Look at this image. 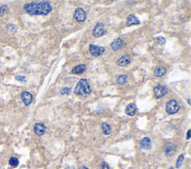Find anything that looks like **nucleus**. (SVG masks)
Returning a JSON list of instances; mask_svg holds the SVG:
<instances>
[{"mask_svg":"<svg viewBox=\"0 0 191 169\" xmlns=\"http://www.w3.org/2000/svg\"><path fill=\"white\" fill-rule=\"evenodd\" d=\"M127 79H128V77H127L126 75H121L118 76V77L117 78V81H116V83H117V85H123V84L127 82Z\"/></svg>","mask_w":191,"mask_h":169,"instance_id":"18","label":"nucleus"},{"mask_svg":"<svg viewBox=\"0 0 191 169\" xmlns=\"http://www.w3.org/2000/svg\"><path fill=\"white\" fill-rule=\"evenodd\" d=\"M157 40H158V44L160 45H165L166 39L164 38V37H162V36H159V37H157Z\"/></svg>","mask_w":191,"mask_h":169,"instance_id":"23","label":"nucleus"},{"mask_svg":"<svg viewBox=\"0 0 191 169\" xmlns=\"http://www.w3.org/2000/svg\"><path fill=\"white\" fill-rule=\"evenodd\" d=\"M52 10L49 1H41V2H32L25 4L23 6V11L31 16L34 15H47Z\"/></svg>","mask_w":191,"mask_h":169,"instance_id":"1","label":"nucleus"},{"mask_svg":"<svg viewBox=\"0 0 191 169\" xmlns=\"http://www.w3.org/2000/svg\"><path fill=\"white\" fill-rule=\"evenodd\" d=\"M187 102H188V104H190V98H188V99H187Z\"/></svg>","mask_w":191,"mask_h":169,"instance_id":"30","label":"nucleus"},{"mask_svg":"<svg viewBox=\"0 0 191 169\" xmlns=\"http://www.w3.org/2000/svg\"><path fill=\"white\" fill-rule=\"evenodd\" d=\"M74 19H76L77 22L79 23H82V22L85 21V19H87V13H86L85 11L81 8H78L75 10L74 12Z\"/></svg>","mask_w":191,"mask_h":169,"instance_id":"7","label":"nucleus"},{"mask_svg":"<svg viewBox=\"0 0 191 169\" xmlns=\"http://www.w3.org/2000/svg\"><path fill=\"white\" fill-rule=\"evenodd\" d=\"M180 107L175 99H171L166 104V111L169 115H173L178 113Z\"/></svg>","mask_w":191,"mask_h":169,"instance_id":"3","label":"nucleus"},{"mask_svg":"<svg viewBox=\"0 0 191 169\" xmlns=\"http://www.w3.org/2000/svg\"><path fill=\"white\" fill-rule=\"evenodd\" d=\"M86 69V65L85 64H80L78 66H75L73 69H72V73L74 75H79L84 72Z\"/></svg>","mask_w":191,"mask_h":169,"instance_id":"16","label":"nucleus"},{"mask_svg":"<svg viewBox=\"0 0 191 169\" xmlns=\"http://www.w3.org/2000/svg\"><path fill=\"white\" fill-rule=\"evenodd\" d=\"M46 131V127L42 123H37L34 125V131L36 135L37 136H42L45 133Z\"/></svg>","mask_w":191,"mask_h":169,"instance_id":"12","label":"nucleus"},{"mask_svg":"<svg viewBox=\"0 0 191 169\" xmlns=\"http://www.w3.org/2000/svg\"><path fill=\"white\" fill-rule=\"evenodd\" d=\"M102 130L105 135H108V134L110 133V131H111L110 126L106 122H103L102 124Z\"/></svg>","mask_w":191,"mask_h":169,"instance_id":"19","label":"nucleus"},{"mask_svg":"<svg viewBox=\"0 0 191 169\" xmlns=\"http://www.w3.org/2000/svg\"><path fill=\"white\" fill-rule=\"evenodd\" d=\"M190 130H189L187 133V139H190Z\"/></svg>","mask_w":191,"mask_h":169,"instance_id":"27","label":"nucleus"},{"mask_svg":"<svg viewBox=\"0 0 191 169\" xmlns=\"http://www.w3.org/2000/svg\"><path fill=\"white\" fill-rule=\"evenodd\" d=\"M15 79L18 81H21V82H25L26 81V77L23 75H16L15 77Z\"/></svg>","mask_w":191,"mask_h":169,"instance_id":"24","label":"nucleus"},{"mask_svg":"<svg viewBox=\"0 0 191 169\" xmlns=\"http://www.w3.org/2000/svg\"><path fill=\"white\" fill-rule=\"evenodd\" d=\"M140 23L139 19L137 16H135V15L131 14L127 17L126 22H125V25L126 26L129 27L131 26H135V25H139Z\"/></svg>","mask_w":191,"mask_h":169,"instance_id":"13","label":"nucleus"},{"mask_svg":"<svg viewBox=\"0 0 191 169\" xmlns=\"http://www.w3.org/2000/svg\"><path fill=\"white\" fill-rule=\"evenodd\" d=\"M22 101L23 102V103L25 104V105L26 106H29L31 104L33 100V96L30 92H27V91H25L22 93L21 95Z\"/></svg>","mask_w":191,"mask_h":169,"instance_id":"11","label":"nucleus"},{"mask_svg":"<svg viewBox=\"0 0 191 169\" xmlns=\"http://www.w3.org/2000/svg\"><path fill=\"white\" fill-rule=\"evenodd\" d=\"M101 169H110L109 165H108V163H106L105 162L101 163Z\"/></svg>","mask_w":191,"mask_h":169,"instance_id":"26","label":"nucleus"},{"mask_svg":"<svg viewBox=\"0 0 191 169\" xmlns=\"http://www.w3.org/2000/svg\"><path fill=\"white\" fill-rule=\"evenodd\" d=\"M92 92L91 85L86 78L80 79L74 89V93L79 96H86Z\"/></svg>","mask_w":191,"mask_h":169,"instance_id":"2","label":"nucleus"},{"mask_svg":"<svg viewBox=\"0 0 191 169\" xmlns=\"http://www.w3.org/2000/svg\"><path fill=\"white\" fill-rule=\"evenodd\" d=\"M66 169H76V168H75L74 166H69V167L66 168Z\"/></svg>","mask_w":191,"mask_h":169,"instance_id":"28","label":"nucleus"},{"mask_svg":"<svg viewBox=\"0 0 191 169\" xmlns=\"http://www.w3.org/2000/svg\"><path fill=\"white\" fill-rule=\"evenodd\" d=\"M8 163H9V165L11 166H12V167H16L19 165V160H18L17 158L12 156V157L10 158Z\"/></svg>","mask_w":191,"mask_h":169,"instance_id":"20","label":"nucleus"},{"mask_svg":"<svg viewBox=\"0 0 191 169\" xmlns=\"http://www.w3.org/2000/svg\"><path fill=\"white\" fill-rule=\"evenodd\" d=\"M164 151H165L166 156L170 157V156H172L175 153L176 148H175V145L172 143V142H167L165 145Z\"/></svg>","mask_w":191,"mask_h":169,"instance_id":"8","label":"nucleus"},{"mask_svg":"<svg viewBox=\"0 0 191 169\" xmlns=\"http://www.w3.org/2000/svg\"><path fill=\"white\" fill-rule=\"evenodd\" d=\"M152 147V141L149 137H145L141 140L140 148L144 150H149Z\"/></svg>","mask_w":191,"mask_h":169,"instance_id":"14","label":"nucleus"},{"mask_svg":"<svg viewBox=\"0 0 191 169\" xmlns=\"http://www.w3.org/2000/svg\"><path fill=\"white\" fill-rule=\"evenodd\" d=\"M60 92L61 95H65V94L68 95L71 92V88H70V87H63V88H61Z\"/></svg>","mask_w":191,"mask_h":169,"instance_id":"22","label":"nucleus"},{"mask_svg":"<svg viewBox=\"0 0 191 169\" xmlns=\"http://www.w3.org/2000/svg\"><path fill=\"white\" fill-rule=\"evenodd\" d=\"M184 159H185V156H184L183 154L180 155V156H178V160H177V161H176V168H181V165H182V163H183Z\"/></svg>","mask_w":191,"mask_h":169,"instance_id":"21","label":"nucleus"},{"mask_svg":"<svg viewBox=\"0 0 191 169\" xmlns=\"http://www.w3.org/2000/svg\"><path fill=\"white\" fill-rule=\"evenodd\" d=\"M131 61V58L129 55H124L118 60L117 65L120 67H125L128 66Z\"/></svg>","mask_w":191,"mask_h":169,"instance_id":"9","label":"nucleus"},{"mask_svg":"<svg viewBox=\"0 0 191 169\" xmlns=\"http://www.w3.org/2000/svg\"><path fill=\"white\" fill-rule=\"evenodd\" d=\"M6 9H7L6 5H3V6L0 7V16H3V14L5 13Z\"/></svg>","mask_w":191,"mask_h":169,"instance_id":"25","label":"nucleus"},{"mask_svg":"<svg viewBox=\"0 0 191 169\" xmlns=\"http://www.w3.org/2000/svg\"><path fill=\"white\" fill-rule=\"evenodd\" d=\"M124 44H125V43L121 38H117L110 43V47L113 50L117 51L119 49H121L124 46Z\"/></svg>","mask_w":191,"mask_h":169,"instance_id":"10","label":"nucleus"},{"mask_svg":"<svg viewBox=\"0 0 191 169\" xmlns=\"http://www.w3.org/2000/svg\"><path fill=\"white\" fill-rule=\"evenodd\" d=\"M89 51L93 57H99L102 55L105 51V48L102 46H98L93 44H91L89 46Z\"/></svg>","mask_w":191,"mask_h":169,"instance_id":"5","label":"nucleus"},{"mask_svg":"<svg viewBox=\"0 0 191 169\" xmlns=\"http://www.w3.org/2000/svg\"><path fill=\"white\" fill-rule=\"evenodd\" d=\"M108 33L105 25L102 23H98L93 30V35L95 37H101Z\"/></svg>","mask_w":191,"mask_h":169,"instance_id":"4","label":"nucleus"},{"mask_svg":"<svg viewBox=\"0 0 191 169\" xmlns=\"http://www.w3.org/2000/svg\"><path fill=\"white\" fill-rule=\"evenodd\" d=\"M136 105L134 103H131L129 104L126 107V108H125V113H126L128 116H135V113H136Z\"/></svg>","mask_w":191,"mask_h":169,"instance_id":"15","label":"nucleus"},{"mask_svg":"<svg viewBox=\"0 0 191 169\" xmlns=\"http://www.w3.org/2000/svg\"><path fill=\"white\" fill-rule=\"evenodd\" d=\"M78 169H88V168L87 167H84V166H81V167H80Z\"/></svg>","mask_w":191,"mask_h":169,"instance_id":"29","label":"nucleus"},{"mask_svg":"<svg viewBox=\"0 0 191 169\" xmlns=\"http://www.w3.org/2000/svg\"><path fill=\"white\" fill-rule=\"evenodd\" d=\"M170 169H173V168H172V167H171V168H170Z\"/></svg>","mask_w":191,"mask_h":169,"instance_id":"31","label":"nucleus"},{"mask_svg":"<svg viewBox=\"0 0 191 169\" xmlns=\"http://www.w3.org/2000/svg\"><path fill=\"white\" fill-rule=\"evenodd\" d=\"M168 93V89L167 87L161 84H158L154 88V94L156 98H161Z\"/></svg>","mask_w":191,"mask_h":169,"instance_id":"6","label":"nucleus"},{"mask_svg":"<svg viewBox=\"0 0 191 169\" xmlns=\"http://www.w3.org/2000/svg\"><path fill=\"white\" fill-rule=\"evenodd\" d=\"M167 71L166 69L162 66H158L157 67H155L154 71V75L156 77H162L166 74Z\"/></svg>","mask_w":191,"mask_h":169,"instance_id":"17","label":"nucleus"}]
</instances>
